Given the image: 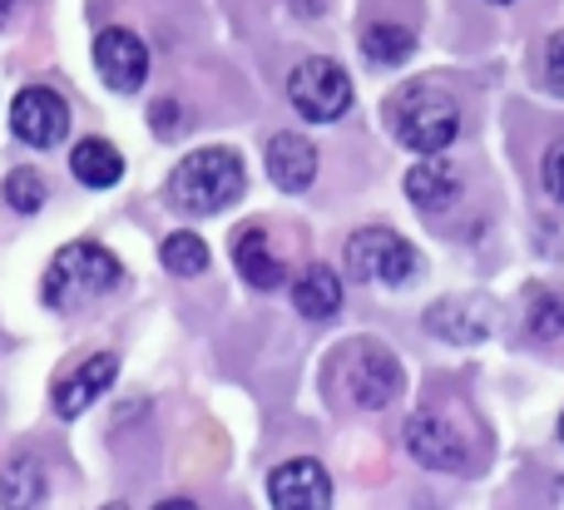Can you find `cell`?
Returning <instances> with one entry per match:
<instances>
[{
    "label": "cell",
    "mask_w": 564,
    "mask_h": 510,
    "mask_svg": "<svg viewBox=\"0 0 564 510\" xmlns=\"http://www.w3.org/2000/svg\"><path fill=\"white\" fill-rule=\"evenodd\" d=\"M406 194H411V204H416L421 214H441V208L456 204L460 178H456V169H451L446 159L431 154L406 174Z\"/></svg>",
    "instance_id": "cell-13"
},
{
    "label": "cell",
    "mask_w": 564,
    "mask_h": 510,
    "mask_svg": "<svg viewBox=\"0 0 564 510\" xmlns=\"http://www.w3.org/2000/svg\"><path fill=\"white\" fill-rule=\"evenodd\" d=\"M361 50H367V59H377V65H401V59H411L416 40H411L406 25H371L367 35H361Z\"/></svg>",
    "instance_id": "cell-19"
},
{
    "label": "cell",
    "mask_w": 564,
    "mask_h": 510,
    "mask_svg": "<svg viewBox=\"0 0 564 510\" xmlns=\"http://www.w3.org/2000/svg\"><path fill=\"white\" fill-rule=\"evenodd\" d=\"M545 75H550V85L564 95V35L550 40V50H545Z\"/></svg>",
    "instance_id": "cell-24"
},
{
    "label": "cell",
    "mask_w": 564,
    "mask_h": 510,
    "mask_svg": "<svg viewBox=\"0 0 564 510\" xmlns=\"http://www.w3.org/2000/svg\"><path fill=\"white\" fill-rule=\"evenodd\" d=\"M178 109L174 105H154V129H159V134H174V129H178Z\"/></svg>",
    "instance_id": "cell-25"
},
{
    "label": "cell",
    "mask_w": 564,
    "mask_h": 510,
    "mask_svg": "<svg viewBox=\"0 0 564 510\" xmlns=\"http://www.w3.org/2000/svg\"><path fill=\"white\" fill-rule=\"evenodd\" d=\"M391 129L406 149L416 154H441L451 149V139L460 134V109L446 89L436 85H406L391 99Z\"/></svg>",
    "instance_id": "cell-3"
},
{
    "label": "cell",
    "mask_w": 564,
    "mask_h": 510,
    "mask_svg": "<svg viewBox=\"0 0 564 510\" xmlns=\"http://www.w3.org/2000/svg\"><path fill=\"white\" fill-rule=\"evenodd\" d=\"M490 6H510V0H490Z\"/></svg>",
    "instance_id": "cell-28"
},
{
    "label": "cell",
    "mask_w": 564,
    "mask_h": 510,
    "mask_svg": "<svg viewBox=\"0 0 564 510\" xmlns=\"http://www.w3.org/2000/svg\"><path fill=\"white\" fill-rule=\"evenodd\" d=\"M406 446H411V456H416L421 466H431V471H466L470 466L466 432H456L441 412H416L411 416Z\"/></svg>",
    "instance_id": "cell-7"
},
{
    "label": "cell",
    "mask_w": 564,
    "mask_h": 510,
    "mask_svg": "<svg viewBox=\"0 0 564 510\" xmlns=\"http://www.w3.org/2000/svg\"><path fill=\"white\" fill-rule=\"evenodd\" d=\"M268 501L278 510H322L332 501V476L317 462H282L268 476Z\"/></svg>",
    "instance_id": "cell-9"
},
{
    "label": "cell",
    "mask_w": 564,
    "mask_h": 510,
    "mask_svg": "<svg viewBox=\"0 0 564 510\" xmlns=\"http://www.w3.org/2000/svg\"><path fill=\"white\" fill-rule=\"evenodd\" d=\"M401 392V367L387 347H367V352L351 357V397L371 412L391 406V397Z\"/></svg>",
    "instance_id": "cell-10"
},
{
    "label": "cell",
    "mask_w": 564,
    "mask_h": 510,
    "mask_svg": "<svg viewBox=\"0 0 564 510\" xmlns=\"http://www.w3.org/2000/svg\"><path fill=\"white\" fill-rule=\"evenodd\" d=\"M15 6H20V0H0V25L10 20V10H15Z\"/></svg>",
    "instance_id": "cell-26"
},
{
    "label": "cell",
    "mask_w": 564,
    "mask_h": 510,
    "mask_svg": "<svg viewBox=\"0 0 564 510\" xmlns=\"http://www.w3.org/2000/svg\"><path fill=\"white\" fill-rule=\"evenodd\" d=\"M268 174H273V184L282 194H302V188L317 178V149H312V139L278 134L273 144H268Z\"/></svg>",
    "instance_id": "cell-12"
},
{
    "label": "cell",
    "mask_w": 564,
    "mask_h": 510,
    "mask_svg": "<svg viewBox=\"0 0 564 510\" xmlns=\"http://www.w3.org/2000/svg\"><path fill=\"white\" fill-rule=\"evenodd\" d=\"M234 263H238V273H243V283L263 287V293L282 287V263L273 258V248H268V234H263V228H238V238H234Z\"/></svg>",
    "instance_id": "cell-16"
},
{
    "label": "cell",
    "mask_w": 564,
    "mask_h": 510,
    "mask_svg": "<svg viewBox=\"0 0 564 510\" xmlns=\"http://www.w3.org/2000/svg\"><path fill=\"white\" fill-rule=\"evenodd\" d=\"M560 442H564V416H560Z\"/></svg>",
    "instance_id": "cell-27"
},
{
    "label": "cell",
    "mask_w": 564,
    "mask_h": 510,
    "mask_svg": "<svg viewBox=\"0 0 564 510\" xmlns=\"http://www.w3.org/2000/svg\"><path fill=\"white\" fill-rule=\"evenodd\" d=\"M292 307H297L302 317H312V323H327V317L341 307V278L322 263L302 268L297 283H292Z\"/></svg>",
    "instance_id": "cell-15"
},
{
    "label": "cell",
    "mask_w": 564,
    "mask_h": 510,
    "mask_svg": "<svg viewBox=\"0 0 564 510\" xmlns=\"http://www.w3.org/2000/svg\"><path fill=\"white\" fill-rule=\"evenodd\" d=\"M95 65L99 75H105L109 89H119V95H134L139 85H144L149 75V50L139 35H129V30H99L95 40Z\"/></svg>",
    "instance_id": "cell-8"
},
{
    "label": "cell",
    "mask_w": 564,
    "mask_h": 510,
    "mask_svg": "<svg viewBox=\"0 0 564 510\" xmlns=\"http://www.w3.org/2000/svg\"><path fill=\"white\" fill-rule=\"evenodd\" d=\"M426 327L436 337H446V343H480L490 333V317L486 303H476V297H446V303H436L426 313Z\"/></svg>",
    "instance_id": "cell-14"
},
{
    "label": "cell",
    "mask_w": 564,
    "mask_h": 510,
    "mask_svg": "<svg viewBox=\"0 0 564 510\" xmlns=\"http://www.w3.org/2000/svg\"><path fill=\"white\" fill-rule=\"evenodd\" d=\"M288 99L302 119L332 124V119H341L351 105V79L337 59H302L288 79Z\"/></svg>",
    "instance_id": "cell-4"
},
{
    "label": "cell",
    "mask_w": 564,
    "mask_h": 510,
    "mask_svg": "<svg viewBox=\"0 0 564 510\" xmlns=\"http://www.w3.org/2000/svg\"><path fill=\"white\" fill-rule=\"evenodd\" d=\"M115 372H119L115 352H95V357H85V362H79L75 372H69L65 382L55 387V412H59V416H79L99 392H105L109 382H115Z\"/></svg>",
    "instance_id": "cell-11"
},
{
    "label": "cell",
    "mask_w": 564,
    "mask_h": 510,
    "mask_svg": "<svg viewBox=\"0 0 564 510\" xmlns=\"http://www.w3.org/2000/svg\"><path fill=\"white\" fill-rule=\"evenodd\" d=\"M69 169H75V178L89 188H115L119 178H124V154H119L109 139H85V144H75V154H69Z\"/></svg>",
    "instance_id": "cell-17"
},
{
    "label": "cell",
    "mask_w": 564,
    "mask_h": 510,
    "mask_svg": "<svg viewBox=\"0 0 564 510\" xmlns=\"http://www.w3.org/2000/svg\"><path fill=\"white\" fill-rule=\"evenodd\" d=\"M347 268H351V278H361V283L401 287L421 273V258L406 238L387 234V228H361V234L347 243Z\"/></svg>",
    "instance_id": "cell-5"
},
{
    "label": "cell",
    "mask_w": 564,
    "mask_h": 510,
    "mask_svg": "<svg viewBox=\"0 0 564 510\" xmlns=\"http://www.w3.org/2000/svg\"><path fill=\"white\" fill-rule=\"evenodd\" d=\"M164 268L169 273H178V278H198V273H208V243L198 234H174V238H164Z\"/></svg>",
    "instance_id": "cell-20"
},
{
    "label": "cell",
    "mask_w": 564,
    "mask_h": 510,
    "mask_svg": "<svg viewBox=\"0 0 564 510\" xmlns=\"http://www.w3.org/2000/svg\"><path fill=\"white\" fill-rule=\"evenodd\" d=\"M530 333L545 337V343H555L564 333V297L560 293H535V303H530Z\"/></svg>",
    "instance_id": "cell-22"
},
{
    "label": "cell",
    "mask_w": 564,
    "mask_h": 510,
    "mask_svg": "<svg viewBox=\"0 0 564 510\" xmlns=\"http://www.w3.org/2000/svg\"><path fill=\"white\" fill-rule=\"evenodd\" d=\"M10 129H15L30 149H55L69 129V109L55 89L30 85V89H20L15 105H10Z\"/></svg>",
    "instance_id": "cell-6"
},
{
    "label": "cell",
    "mask_w": 564,
    "mask_h": 510,
    "mask_svg": "<svg viewBox=\"0 0 564 510\" xmlns=\"http://www.w3.org/2000/svg\"><path fill=\"white\" fill-rule=\"evenodd\" d=\"M119 283H124V268H119V258L109 253V248L69 243V248H59L45 273V303L55 307V313H69V307H85V303H95V297L115 293Z\"/></svg>",
    "instance_id": "cell-2"
},
{
    "label": "cell",
    "mask_w": 564,
    "mask_h": 510,
    "mask_svg": "<svg viewBox=\"0 0 564 510\" xmlns=\"http://www.w3.org/2000/svg\"><path fill=\"white\" fill-rule=\"evenodd\" d=\"M0 501L6 506H40L45 501V471H40L35 462H15L0 471Z\"/></svg>",
    "instance_id": "cell-18"
},
{
    "label": "cell",
    "mask_w": 564,
    "mask_h": 510,
    "mask_svg": "<svg viewBox=\"0 0 564 510\" xmlns=\"http://www.w3.org/2000/svg\"><path fill=\"white\" fill-rule=\"evenodd\" d=\"M243 184L248 174L234 149H198V154L178 159V169L169 174V198L184 214H224L243 194Z\"/></svg>",
    "instance_id": "cell-1"
},
{
    "label": "cell",
    "mask_w": 564,
    "mask_h": 510,
    "mask_svg": "<svg viewBox=\"0 0 564 510\" xmlns=\"http://www.w3.org/2000/svg\"><path fill=\"white\" fill-rule=\"evenodd\" d=\"M540 174H545V188H550V198H560V204H564V139H560V144H550V154H545V169H540Z\"/></svg>",
    "instance_id": "cell-23"
},
{
    "label": "cell",
    "mask_w": 564,
    "mask_h": 510,
    "mask_svg": "<svg viewBox=\"0 0 564 510\" xmlns=\"http://www.w3.org/2000/svg\"><path fill=\"white\" fill-rule=\"evenodd\" d=\"M6 204L15 208V214H35V208H45V178H40L35 169H15V174H6Z\"/></svg>",
    "instance_id": "cell-21"
}]
</instances>
